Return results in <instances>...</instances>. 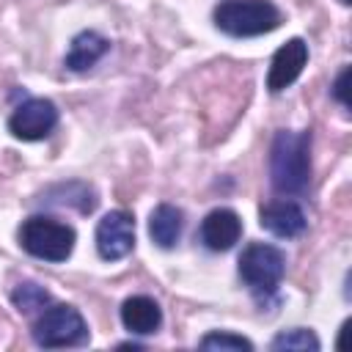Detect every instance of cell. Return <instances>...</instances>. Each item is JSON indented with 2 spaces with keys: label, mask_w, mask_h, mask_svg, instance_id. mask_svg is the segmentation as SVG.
I'll list each match as a JSON object with an SVG mask.
<instances>
[{
  "label": "cell",
  "mask_w": 352,
  "mask_h": 352,
  "mask_svg": "<svg viewBox=\"0 0 352 352\" xmlns=\"http://www.w3.org/2000/svg\"><path fill=\"white\" fill-rule=\"evenodd\" d=\"M272 349H297V352H316L319 349V338L305 330V327H292V330H283L272 338L270 344Z\"/></svg>",
  "instance_id": "5bb4252c"
},
{
  "label": "cell",
  "mask_w": 352,
  "mask_h": 352,
  "mask_svg": "<svg viewBox=\"0 0 352 352\" xmlns=\"http://www.w3.org/2000/svg\"><path fill=\"white\" fill-rule=\"evenodd\" d=\"M77 234L69 223H60L47 214H33L19 226V245L25 253L41 261L60 264L72 256Z\"/></svg>",
  "instance_id": "3957f363"
},
{
  "label": "cell",
  "mask_w": 352,
  "mask_h": 352,
  "mask_svg": "<svg viewBox=\"0 0 352 352\" xmlns=\"http://www.w3.org/2000/svg\"><path fill=\"white\" fill-rule=\"evenodd\" d=\"M308 63V44L302 38H289L283 47H278V52L270 60V72H267V88L272 94L286 91L305 69Z\"/></svg>",
  "instance_id": "ba28073f"
},
{
  "label": "cell",
  "mask_w": 352,
  "mask_h": 352,
  "mask_svg": "<svg viewBox=\"0 0 352 352\" xmlns=\"http://www.w3.org/2000/svg\"><path fill=\"white\" fill-rule=\"evenodd\" d=\"M212 16L217 30L234 38L264 36L283 22V14L272 0H223Z\"/></svg>",
  "instance_id": "7a4b0ae2"
},
{
  "label": "cell",
  "mask_w": 352,
  "mask_h": 352,
  "mask_svg": "<svg viewBox=\"0 0 352 352\" xmlns=\"http://www.w3.org/2000/svg\"><path fill=\"white\" fill-rule=\"evenodd\" d=\"M11 300L22 314H36V311H44V305L50 302V294L36 283H19L11 294Z\"/></svg>",
  "instance_id": "9a60e30c"
},
{
  "label": "cell",
  "mask_w": 352,
  "mask_h": 352,
  "mask_svg": "<svg viewBox=\"0 0 352 352\" xmlns=\"http://www.w3.org/2000/svg\"><path fill=\"white\" fill-rule=\"evenodd\" d=\"M286 272V256L280 248L253 242L239 256V278L253 294H272Z\"/></svg>",
  "instance_id": "277c9868"
},
{
  "label": "cell",
  "mask_w": 352,
  "mask_h": 352,
  "mask_svg": "<svg viewBox=\"0 0 352 352\" xmlns=\"http://www.w3.org/2000/svg\"><path fill=\"white\" fill-rule=\"evenodd\" d=\"M121 322L135 336H151L162 324V311H160V305H157L154 297L135 294V297H126L124 300V305H121Z\"/></svg>",
  "instance_id": "8fae6325"
},
{
  "label": "cell",
  "mask_w": 352,
  "mask_h": 352,
  "mask_svg": "<svg viewBox=\"0 0 352 352\" xmlns=\"http://www.w3.org/2000/svg\"><path fill=\"white\" fill-rule=\"evenodd\" d=\"M182 231H184V214H182V209H176L170 204H160L151 212V217H148V234H151V239L160 248H165V250L173 248L179 242Z\"/></svg>",
  "instance_id": "4fadbf2b"
},
{
  "label": "cell",
  "mask_w": 352,
  "mask_h": 352,
  "mask_svg": "<svg viewBox=\"0 0 352 352\" xmlns=\"http://www.w3.org/2000/svg\"><path fill=\"white\" fill-rule=\"evenodd\" d=\"M110 50V41L96 33V30H82L72 38V47L66 52V69L69 72H85L91 69L99 58H104V52Z\"/></svg>",
  "instance_id": "7c38bea8"
},
{
  "label": "cell",
  "mask_w": 352,
  "mask_h": 352,
  "mask_svg": "<svg viewBox=\"0 0 352 352\" xmlns=\"http://www.w3.org/2000/svg\"><path fill=\"white\" fill-rule=\"evenodd\" d=\"M33 338L38 346H77L88 341V324L74 305H50L33 324Z\"/></svg>",
  "instance_id": "5b68a950"
},
{
  "label": "cell",
  "mask_w": 352,
  "mask_h": 352,
  "mask_svg": "<svg viewBox=\"0 0 352 352\" xmlns=\"http://www.w3.org/2000/svg\"><path fill=\"white\" fill-rule=\"evenodd\" d=\"M270 179L283 195H300L311 179V135L280 129L270 148Z\"/></svg>",
  "instance_id": "6da1fadb"
},
{
  "label": "cell",
  "mask_w": 352,
  "mask_h": 352,
  "mask_svg": "<svg viewBox=\"0 0 352 352\" xmlns=\"http://www.w3.org/2000/svg\"><path fill=\"white\" fill-rule=\"evenodd\" d=\"M261 228L270 231L272 236H280V239H294L305 231L308 220H305V212L297 201H289V198H280V201H270L261 206Z\"/></svg>",
  "instance_id": "9c48e42d"
},
{
  "label": "cell",
  "mask_w": 352,
  "mask_h": 352,
  "mask_svg": "<svg viewBox=\"0 0 352 352\" xmlns=\"http://www.w3.org/2000/svg\"><path fill=\"white\" fill-rule=\"evenodd\" d=\"M58 126V107L50 99H28L14 107L8 132L19 140H44Z\"/></svg>",
  "instance_id": "52a82bcc"
},
{
  "label": "cell",
  "mask_w": 352,
  "mask_h": 352,
  "mask_svg": "<svg viewBox=\"0 0 352 352\" xmlns=\"http://www.w3.org/2000/svg\"><path fill=\"white\" fill-rule=\"evenodd\" d=\"M242 236V220L234 209L228 206H220V209H212L204 220H201V242L214 250V253H223V250H231Z\"/></svg>",
  "instance_id": "30bf717a"
},
{
  "label": "cell",
  "mask_w": 352,
  "mask_h": 352,
  "mask_svg": "<svg viewBox=\"0 0 352 352\" xmlns=\"http://www.w3.org/2000/svg\"><path fill=\"white\" fill-rule=\"evenodd\" d=\"M201 349H253V344L242 336H234V333H209L201 338Z\"/></svg>",
  "instance_id": "2e32d148"
},
{
  "label": "cell",
  "mask_w": 352,
  "mask_h": 352,
  "mask_svg": "<svg viewBox=\"0 0 352 352\" xmlns=\"http://www.w3.org/2000/svg\"><path fill=\"white\" fill-rule=\"evenodd\" d=\"M135 248V220L124 209L107 212L96 226V253L104 261H118Z\"/></svg>",
  "instance_id": "8992f818"
},
{
  "label": "cell",
  "mask_w": 352,
  "mask_h": 352,
  "mask_svg": "<svg viewBox=\"0 0 352 352\" xmlns=\"http://www.w3.org/2000/svg\"><path fill=\"white\" fill-rule=\"evenodd\" d=\"M346 77H349V69H344L341 74H338V80H336V85H333V96L346 107Z\"/></svg>",
  "instance_id": "e0dca14e"
}]
</instances>
